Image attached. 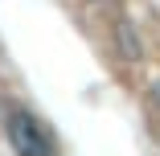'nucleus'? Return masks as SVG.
Segmentation results:
<instances>
[{
	"label": "nucleus",
	"instance_id": "obj_1",
	"mask_svg": "<svg viewBox=\"0 0 160 156\" xmlns=\"http://www.w3.org/2000/svg\"><path fill=\"white\" fill-rule=\"evenodd\" d=\"M4 132H8V144H12L17 156H53V144H49V136L37 128L33 115L12 111L8 123H4Z\"/></svg>",
	"mask_w": 160,
	"mask_h": 156
},
{
	"label": "nucleus",
	"instance_id": "obj_2",
	"mask_svg": "<svg viewBox=\"0 0 160 156\" xmlns=\"http://www.w3.org/2000/svg\"><path fill=\"white\" fill-rule=\"evenodd\" d=\"M115 45H119V58H123V62H140V58H144V45H140V37H136L132 21H115Z\"/></svg>",
	"mask_w": 160,
	"mask_h": 156
},
{
	"label": "nucleus",
	"instance_id": "obj_3",
	"mask_svg": "<svg viewBox=\"0 0 160 156\" xmlns=\"http://www.w3.org/2000/svg\"><path fill=\"white\" fill-rule=\"evenodd\" d=\"M152 107H156V111H160V78H156V82H152Z\"/></svg>",
	"mask_w": 160,
	"mask_h": 156
}]
</instances>
